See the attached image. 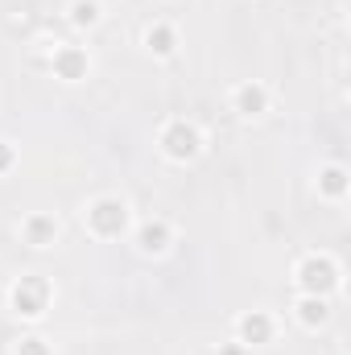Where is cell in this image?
Returning a JSON list of instances; mask_svg holds the SVG:
<instances>
[{
	"label": "cell",
	"mask_w": 351,
	"mask_h": 355,
	"mask_svg": "<svg viewBox=\"0 0 351 355\" xmlns=\"http://www.w3.org/2000/svg\"><path fill=\"white\" fill-rule=\"evenodd\" d=\"M141 46H145V54H153L157 62H170L178 54V46H182V33H178L174 21L157 17V21H149V25L141 29Z\"/></svg>",
	"instance_id": "10"
},
{
	"label": "cell",
	"mask_w": 351,
	"mask_h": 355,
	"mask_svg": "<svg viewBox=\"0 0 351 355\" xmlns=\"http://www.w3.org/2000/svg\"><path fill=\"white\" fill-rule=\"evenodd\" d=\"M91 71H95V54H91L87 46H79V42H54V50H50V75L58 79V83H87Z\"/></svg>",
	"instance_id": "6"
},
{
	"label": "cell",
	"mask_w": 351,
	"mask_h": 355,
	"mask_svg": "<svg viewBox=\"0 0 351 355\" xmlns=\"http://www.w3.org/2000/svg\"><path fill=\"white\" fill-rule=\"evenodd\" d=\"M12 355H54V343L46 335H21L12 343Z\"/></svg>",
	"instance_id": "14"
},
{
	"label": "cell",
	"mask_w": 351,
	"mask_h": 355,
	"mask_svg": "<svg viewBox=\"0 0 351 355\" xmlns=\"http://www.w3.org/2000/svg\"><path fill=\"white\" fill-rule=\"evenodd\" d=\"M314 194L323 198V202H348L351 194V174L343 162H323L318 166V174H314Z\"/></svg>",
	"instance_id": "11"
},
{
	"label": "cell",
	"mask_w": 351,
	"mask_h": 355,
	"mask_svg": "<svg viewBox=\"0 0 351 355\" xmlns=\"http://www.w3.org/2000/svg\"><path fill=\"white\" fill-rule=\"evenodd\" d=\"M17 232H21V244H29L33 252H46V248H54L62 240V219L54 211H29L17 223Z\"/></svg>",
	"instance_id": "9"
},
{
	"label": "cell",
	"mask_w": 351,
	"mask_h": 355,
	"mask_svg": "<svg viewBox=\"0 0 351 355\" xmlns=\"http://www.w3.org/2000/svg\"><path fill=\"white\" fill-rule=\"evenodd\" d=\"M215 355H252V352H248L244 343H236V339H228V343H219V347H215Z\"/></svg>",
	"instance_id": "16"
},
{
	"label": "cell",
	"mask_w": 351,
	"mask_h": 355,
	"mask_svg": "<svg viewBox=\"0 0 351 355\" xmlns=\"http://www.w3.org/2000/svg\"><path fill=\"white\" fill-rule=\"evenodd\" d=\"M228 112L236 116V120H264L268 112H273V87L261 83V79H244V83H236V87L228 91Z\"/></svg>",
	"instance_id": "7"
},
{
	"label": "cell",
	"mask_w": 351,
	"mask_h": 355,
	"mask_svg": "<svg viewBox=\"0 0 351 355\" xmlns=\"http://www.w3.org/2000/svg\"><path fill=\"white\" fill-rule=\"evenodd\" d=\"M293 322L302 331H323L331 322V297H310V293H298L293 297Z\"/></svg>",
	"instance_id": "12"
},
{
	"label": "cell",
	"mask_w": 351,
	"mask_h": 355,
	"mask_svg": "<svg viewBox=\"0 0 351 355\" xmlns=\"http://www.w3.org/2000/svg\"><path fill=\"white\" fill-rule=\"evenodd\" d=\"M277 331H281V322H277L273 310H244L236 318V343H244L248 352L273 347L277 343Z\"/></svg>",
	"instance_id": "8"
},
{
	"label": "cell",
	"mask_w": 351,
	"mask_h": 355,
	"mask_svg": "<svg viewBox=\"0 0 351 355\" xmlns=\"http://www.w3.org/2000/svg\"><path fill=\"white\" fill-rule=\"evenodd\" d=\"M12 170H17V145L0 137V178H4V174H12Z\"/></svg>",
	"instance_id": "15"
},
{
	"label": "cell",
	"mask_w": 351,
	"mask_h": 355,
	"mask_svg": "<svg viewBox=\"0 0 351 355\" xmlns=\"http://www.w3.org/2000/svg\"><path fill=\"white\" fill-rule=\"evenodd\" d=\"M157 153L170 166H194L207 153V128L190 116H170L157 128Z\"/></svg>",
	"instance_id": "3"
},
{
	"label": "cell",
	"mask_w": 351,
	"mask_h": 355,
	"mask_svg": "<svg viewBox=\"0 0 351 355\" xmlns=\"http://www.w3.org/2000/svg\"><path fill=\"white\" fill-rule=\"evenodd\" d=\"M54 281L46 277V272H21V277H12L8 281V289H4V306H8V314L12 318H21V322H42L50 310H54Z\"/></svg>",
	"instance_id": "2"
},
{
	"label": "cell",
	"mask_w": 351,
	"mask_h": 355,
	"mask_svg": "<svg viewBox=\"0 0 351 355\" xmlns=\"http://www.w3.org/2000/svg\"><path fill=\"white\" fill-rule=\"evenodd\" d=\"M128 240H132V248H137L145 261H162V257H170L178 232H174V223H170L166 215H145V219L132 223Z\"/></svg>",
	"instance_id": "5"
},
{
	"label": "cell",
	"mask_w": 351,
	"mask_h": 355,
	"mask_svg": "<svg viewBox=\"0 0 351 355\" xmlns=\"http://www.w3.org/2000/svg\"><path fill=\"white\" fill-rule=\"evenodd\" d=\"M137 215H132V202L124 194H95L83 202V232L99 244H112V240H124L132 232Z\"/></svg>",
	"instance_id": "1"
},
{
	"label": "cell",
	"mask_w": 351,
	"mask_h": 355,
	"mask_svg": "<svg viewBox=\"0 0 351 355\" xmlns=\"http://www.w3.org/2000/svg\"><path fill=\"white\" fill-rule=\"evenodd\" d=\"M67 25L75 29V33H91V29H99L103 25V0H67Z\"/></svg>",
	"instance_id": "13"
},
{
	"label": "cell",
	"mask_w": 351,
	"mask_h": 355,
	"mask_svg": "<svg viewBox=\"0 0 351 355\" xmlns=\"http://www.w3.org/2000/svg\"><path fill=\"white\" fill-rule=\"evenodd\" d=\"M289 281H293L298 293H310V297H335V293L343 289V265H339L331 252L314 248V252H302V257L293 261Z\"/></svg>",
	"instance_id": "4"
}]
</instances>
